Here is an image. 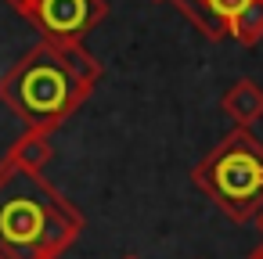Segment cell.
I'll return each instance as SVG.
<instances>
[{
    "mask_svg": "<svg viewBox=\"0 0 263 259\" xmlns=\"http://www.w3.org/2000/svg\"><path fill=\"white\" fill-rule=\"evenodd\" d=\"M220 108H223L238 126H249V123H256V119L263 115V87L252 83V79H238V83L223 94Z\"/></svg>",
    "mask_w": 263,
    "mask_h": 259,
    "instance_id": "8992f818",
    "label": "cell"
},
{
    "mask_svg": "<svg viewBox=\"0 0 263 259\" xmlns=\"http://www.w3.org/2000/svg\"><path fill=\"white\" fill-rule=\"evenodd\" d=\"M231 36L238 44H245V47H252V44L263 40V0H249L245 11L231 22Z\"/></svg>",
    "mask_w": 263,
    "mask_h": 259,
    "instance_id": "ba28073f",
    "label": "cell"
},
{
    "mask_svg": "<svg viewBox=\"0 0 263 259\" xmlns=\"http://www.w3.org/2000/svg\"><path fill=\"white\" fill-rule=\"evenodd\" d=\"M18 8L44 40L58 44H80L108 11L105 0H18Z\"/></svg>",
    "mask_w": 263,
    "mask_h": 259,
    "instance_id": "5b68a950",
    "label": "cell"
},
{
    "mask_svg": "<svg viewBox=\"0 0 263 259\" xmlns=\"http://www.w3.org/2000/svg\"><path fill=\"white\" fill-rule=\"evenodd\" d=\"M44 40L36 33V26L29 22V15L18 8V0H0V169H4L15 155V144L29 133V126L22 123V115L8 105L4 97V83L15 72V65L26 58V51Z\"/></svg>",
    "mask_w": 263,
    "mask_h": 259,
    "instance_id": "277c9868",
    "label": "cell"
},
{
    "mask_svg": "<svg viewBox=\"0 0 263 259\" xmlns=\"http://www.w3.org/2000/svg\"><path fill=\"white\" fill-rule=\"evenodd\" d=\"M80 227V212L40 173L15 162L0 169V259H54Z\"/></svg>",
    "mask_w": 263,
    "mask_h": 259,
    "instance_id": "7a4b0ae2",
    "label": "cell"
},
{
    "mask_svg": "<svg viewBox=\"0 0 263 259\" xmlns=\"http://www.w3.org/2000/svg\"><path fill=\"white\" fill-rule=\"evenodd\" d=\"M126 259H137V255H126Z\"/></svg>",
    "mask_w": 263,
    "mask_h": 259,
    "instance_id": "7c38bea8",
    "label": "cell"
},
{
    "mask_svg": "<svg viewBox=\"0 0 263 259\" xmlns=\"http://www.w3.org/2000/svg\"><path fill=\"white\" fill-rule=\"evenodd\" d=\"M252 220H256V223H259V230H263V205L256 209V216H252Z\"/></svg>",
    "mask_w": 263,
    "mask_h": 259,
    "instance_id": "30bf717a",
    "label": "cell"
},
{
    "mask_svg": "<svg viewBox=\"0 0 263 259\" xmlns=\"http://www.w3.org/2000/svg\"><path fill=\"white\" fill-rule=\"evenodd\" d=\"M195 184L205 187L231 220H252L263 205V148L245 133H231L198 169Z\"/></svg>",
    "mask_w": 263,
    "mask_h": 259,
    "instance_id": "3957f363",
    "label": "cell"
},
{
    "mask_svg": "<svg viewBox=\"0 0 263 259\" xmlns=\"http://www.w3.org/2000/svg\"><path fill=\"white\" fill-rule=\"evenodd\" d=\"M173 4H177L209 40H220V36H223V29H220V26L213 22V15H209V0H173Z\"/></svg>",
    "mask_w": 263,
    "mask_h": 259,
    "instance_id": "9c48e42d",
    "label": "cell"
},
{
    "mask_svg": "<svg viewBox=\"0 0 263 259\" xmlns=\"http://www.w3.org/2000/svg\"><path fill=\"white\" fill-rule=\"evenodd\" d=\"M252 259H263V245H259V248H256V252H252Z\"/></svg>",
    "mask_w": 263,
    "mask_h": 259,
    "instance_id": "8fae6325",
    "label": "cell"
},
{
    "mask_svg": "<svg viewBox=\"0 0 263 259\" xmlns=\"http://www.w3.org/2000/svg\"><path fill=\"white\" fill-rule=\"evenodd\" d=\"M98 79L101 65L80 44L36 40L8 76L4 97L29 130L51 133L90 97Z\"/></svg>",
    "mask_w": 263,
    "mask_h": 259,
    "instance_id": "6da1fadb",
    "label": "cell"
},
{
    "mask_svg": "<svg viewBox=\"0 0 263 259\" xmlns=\"http://www.w3.org/2000/svg\"><path fill=\"white\" fill-rule=\"evenodd\" d=\"M51 155H54V148H51V137L44 133V130H29L18 144H15V155H11V162L15 166H22V169H33V173H44V166L51 162Z\"/></svg>",
    "mask_w": 263,
    "mask_h": 259,
    "instance_id": "52a82bcc",
    "label": "cell"
}]
</instances>
